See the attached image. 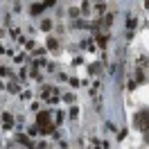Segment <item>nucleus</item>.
Returning <instances> with one entry per match:
<instances>
[{
  "mask_svg": "<svg viewBox=\"0 0 149 149\" xmlns=\"http://www.w3.org/2000/svg\"><path fill=\"white\" fill-rule=\"evenodd\" d=\"M45 7V2H38V5H32V14H41Z\"/></svg>",
  "mask_w": 149,
  "mask_h": 149,
  "instance_id": "f257e3e1",
  "label": "nucleus"
},
{
  "mask_svg": "<svg viewBox=\"0 0 149 149\" xmlns=\"http://www.w3.org/2000/svg\"><path fill=\"white\" fill-rule=\"evenodd\" d=\"M18 140H20V142H23V145H27V147H29V145H32V142H29V140L25 138V136H18Z\"/></svg>",
  "mask_w": 149,
  "mask_h": 149,
  "instance_id": "f03ea898",
  "label": "nucleus"
},
{
  "mask_svg": "<svg viewBox=\"0 0 149 149\" xmlns=\"http://www.w3.org/2000/svg\"><path fill=\"white\" fill-rule=\"evenodd\" d=\"M47 47H52V50L56 47V41H54V38H50V41H47Z\"/></svg>",
  "mask_w": 149,
  "mask_h": 149,
  "instance_id": "7ed1b4c3",
  "label": "nucleus"
},
{
  "mask_svg": "<svg viewBox=\"0 0 149 149\" xmlns=\"http://www.w3.org/2000/svg\"><path fill=\"white\" fill-rule=\"evenodd\" d=\"M147 7H149V2H147Z\"/></svg>",
  "mask_w": 149,
  "mask_h": 149,
  "instance_id": "20e7f679",
  "label": "nucleus"
}]
</instances>
